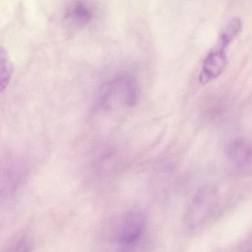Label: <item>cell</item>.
Instances as JSON below:
<instances>
[{"label":"cell","instance_id":"cell-6","mask_svg":"<svg viewBox=\"0 0 252 252\" xmlns=\"http://www.w3.org/2000/svg\"><path fill=\"white\" fill-rule=\"evenodd\" d=\"M228 154L237 167L244 168L252 161V146L244 139H236L228 147Z\"/></svg>","mask_w":252,"mask_h":252},{"label":"cell","instance_id":"cell-7","mask_svg":"<svg viewBox=\"0 0 252 252\" xmlns=\"http://www.w3.org/2000/svg\"><path fill=\"white\" fill-rule=\"evenodd\" d=\"M12 71L13 67L8 55L4 48L0 47V92L4 91L8 85Z\"/></svg>","mask_w":252,"mask_h":252},{"label":"cell","instance_id":"cell-1","mask_svg":"<svg viewBox=\"0 0 252 252\" xmlns=\"http://www.w3.org/2000/svg\"><path fill=\"white\" fill-rule=\"evenodd\" d=\"M242 28V22L239 18L229 21L222 30L217 44L207 54L203 63L202 71L199 79L202 84L218 78L224 71L227 63L226 49L232 41L240 34Z\"/></svg>","mask_w":252,"mask_h":252},{"label":"cell","instance_id":"cell-5","mask_svg":"<svg viewBox=\"0 0 252 252\" xmlns=\"http://www.w3.org/2000/svg\"><path fill=\"white\" fill-rule=\"evenodd\" d=\"M93 18V9L81 0H75L71 2L66 8L65 14L66 25L75 31L85 28Z\"/></svg>","mask_w":252,"mask_h":252},{"label":"cell","instance_id":"cell-2","mask_svg":"<svg viewBox=\"0 0 252 252\" xmlns=\"http://www.w3.org/2000/svg\"><path fill=\"white\" fill-rule=\"evenodd\" d=\"M137 100L136 80L130 75H121L103 84L99 91L98 103L103 109L132 107Z\"/></svg>","mask_w":252,"mask_h":252},{"label":"cell","instance_id":"cell-4","mask_svg":"<svg viewBox=\"0 0 252 252\" xmlns=\"http://www.w3.org/2000/svg\"><path fill=\"white\" fill-rule=\"evenodd\" d=\"M211 192L202 190L195 197L187 216V223L189 229H195L208 216L213 204Z\"/></svg>","mask_w":252,"mask_h":252},{"label":"cell","instance_id":"cell-3","mask_svg":"<svg viewBox=\"0 0 252 252\" xmlns=\"http://www.w3.org/2000/svg\"><path fill=\"white\" fill-rule=\"evenodd\" d=\"M145 228L143 216L137 211H129L121 217L115 230V240L123 245L134 244L140 238Z\"/></svg>","mask_w":252,"mask_h":252}]
</instances>
